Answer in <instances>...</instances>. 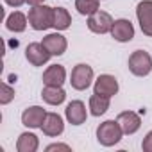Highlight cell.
<instances>
[{"label":"cell","instance_id":"cell-1","mask_svg":"<svg viewBox=\"0 0 152 152\" xmlns=\"http://www.w3.org/2000/svg\"><path fill=\"white\" fill-rule=\"evenodd\" d=\"M29 23L34 31H47L48 27H54V7L34 6L29 11Z\"/></svg>","mask_w":152,"mask_h":152},{"label":"cell","instance_id":"cell-2","mask_svg":"<svg viewBox=\"0 0 152 152\" xmlns=\"http://www.w3.org/2000/svg\"><path fill=\"white\" fill-rule=\"evenodd\" d=\"M122 134H124V131H122L120 124L115 120H106L97 129V140L104 147H111V145L118 143L122 140Z\"/></svg>","mask_w":152,"mask_h":152},{"label":"cell","instance_id":"cell-3","mask_svg":"<svg viewBox=\"0 0 152 152\" xmlns=\"http://www.w3.org/2000/svg\"><path fill=\"white\" fill-rule=\"evenodd\" d=\"M129 70L138 75V77H143V75H148L152 70V57L148 56V52L145 50H136L131 54L129 57Z\"/></svg>","mask_w":152,"mask_h":152},{"label":"cell","instance_id":"cell-4","mask_svg":"<svg viewBox=\"0 0 152 152\" xmlns=\"http://www.w3.org/2000/svg\"><path fill=\"white\" fill-rule=\"evenodd\" d=\"M91 81H93V70H91V66H88V64H77L72 70V81L70 83H72V86L75 90L83 91V90L90 88Z\"/></svg>","mask_w":152,"mask_h":152},{"label":"cell","instance_id":"cell-5","mask_svg":"<svg viewBox=\"0 0 152 152\" xmlns=\"http://www.w3.org/2000/svg\"><path fill=\"white\" fill-rule=\"evenodd\" d=\"M113 18L109 13L106 11H95L93 15H90L88 18V27L91 32H97V34H106L107 31H111L113 27Z\"/></svg>","mask_w":152,"mask_h":152},{"label":"cell","instance_id":"cell-6","mask_svg":"<svg viewBox=\"0 0 152 152\" xmlns=\"http://www.w3.org/2000/svg\"><path fill=\"white\" fill-rule=\"evenodd\" d=\"M136 16L141 27V32L152 36V0H143L136 7Z\"/></svg>","mask_w":152,"mask_h":152},{"label":"cell","instance_id":"cell-7","mask_svg":"<svg viewBox=\"0 0 152 152\" xmlns=\"http://www.w3.org/2000/svg\"><path fill=\"white\" fill-rule=\"evenodd\" d=\"M25 56H27V59H29L31 64L41 66V64H45V63L50 59L52 54L48 52V48H47L43 43H31V45L27 47V50H25Z\"/></svg>","mask_w":152,"mask_h":152},{"label":"cell","instance_id":"cell-8","mask_svg":"<svg viewBox=\"0 0 152 152\" xmlns=\"http://www.w3.org/2000/svg\"><path fill=\"white\" fill-rule=\"evenodd\" d=\"M118 91V83L113 75H100V77L95 81V93L102 95V97H113Z\"/></svg>","mask_w":152,"mask_h":152},{"label":"cell","instance_id":"cell-9","mask_svg":"<svg viewBox=\"0 0 152 152\" xmlns=\"http://www.w3.org/2000/svg\"><path fill=\"white\" fill-rule=\"evenodd\" d=\"M111 34H113V38L116 39V41H122V43H125V41H131L132 38H134V27H132V23L129 22V20H116L115 23H113V27H111Z\"/></svg>","mask_w":152,"mask_h":152},{"label":"cell","instance_id":"cell-10","mask_svg":"<svg viewBox=\"0 0 152 152\" xmlns=\"http://www.w3.org/2000/svg\"><path fill=\"white\" fill-rule=\"evenodd\" d=\"M45 116H47V113H45L43 107L32 106V107H29V109L23 111V115H22V124L27 125V127H31V129H36V127H41Z\"/></svg>","mask_w":152,"mask_h":152},{"label":"cell","instance_id":"cell-11","mask_svg":"<svg viewBox=\"0 0 152 152\" xmlns=\"http://www.w3.org/2000/svg\"><path fill=\"white\" fill-rule=\"evenodd\" d=\"M66 118L72 125H81L86 122V107L81 100H73L66 106Z\"/></svg>","mask_w":152,"mask_h":152},{"label":"cell","instance_id":"cell-12","mask_svg":"<svg viewBox=\"0 0 152 152\" xmlns=\"http://www.w3.org/2000/svg\"><path fill=\"white\" fill-rule=\"evenodd\" d=\"M116 122L120 124V127H122V131H124L125 134H134V132L140 129V125H141L140 116H138L136 113H132V111H124V113H120L118 118H116Z\"/></svg>","mask_w":152,"mask_h":152},{"label":"cell","instance_id":"cell-13","mask_svg":"<svg viewBox=\"0 0 152 152\" xmlns=\"http://www.w3.org/2000/svg\"><path fill=\"white\" fill-rule=\"evenodd\" d=\"M64 129V124H63V118L56 113H47L43 124H41V131L47 134V136H59Z\"/></svg>","mask_w":152,"mask_h":152},{"label":"cell","instance_id":"cell-14","mask_svg":"<svg viewBox=\"0 0 152 152\" xmlns=\"http://www.w3.org/2000/svg\"><path fill=\"white\" fill-rule=\"evenodd\" d=\"M64 79H66V72L61 64H52L43 73V83L47 86H63Z\"/></svg>","mask_w":152,"mask_h":152},{"label":"cell","instance_id":"cell-15","mask_svg":"<svg viewBox=\"0 0 152 152\" xmlns=\"http://www.w3.org/2000/svg\"><path fill=\"white\" fill-rule=\"evenodd\" d=\"M43 45L48 48V52L52 56H61L66 50V38L57 34V32L56 34H48V36L43 38Z\"/></svg>","mask_w":152,"mask_h":152},{"label":"cell","instance_id":"cell-16","mask_svg":"<svg viewBox=\"0 0 152 152\" xmlns=\"http://www.w3.org/2000/svg\"><path fill=\"white\" fill-rule=\"evenodd\" d=\"M41 97L47 104L50 106H59L64 99H66V93L61 90V86H47L43 91H41Z\"/></svg>","mask_w":152,"mask_h":152},{"label":"cell","instance_id":"cell-17","mask_svg":"<svg viewBox=\"0 0 152 152\" xmlns=\"http://www.w3.org/2000/svg\"><path fill=\"white\" fill-rule=\"evenodd\" d=\"M38 145H39V141H38L36 134H32V132H23V134H20V138H18L16 148H18V152H36V150H38Z\"/></svg>","mask_w":152,"mask_h":152},{"label":"cell","instance_id":"cell-18","mask_svg":"<svg viewBox=\"0 0 152 152\" xmlns=\"http://www.w3.org/2000/svg\"><path fill=\"white\" fill-rule=\"evenodd\" d=\"M6 27H7L9 31H13V32H22V31H25V27H27V18H25V15L20 13V11L11 13V15L7 16V20H6Z\"/></svg>","mask_w":152,"mask_h":152},{"label":"cell","instance_id":"cell-19","mask_svg":"<svg viewBox=\"0 0 152 152\" xmlns=\"http://www.w3.org/2000/svg\"><path fill=\"white\" fill-rule=\"evenodd\" d=\"M109 107V99L107 97H102V95H93L90 99V109H91V115L93 116H100L107 111Z\"/></svg>","mask_w":152,"mask_h":152},{"label":"cell","instance_id":"cell-20","mask_svg":"<svg viewBox=\"0 0 152 152\" xmlns=\"http://www.w3.org/2000/svg\"><path fill=\"white\" fill-rule=\"evenodd\" d=\"M70 23H72V16H70V13H68L64 7H57V9H54V27H56L57 31H64V29H68Z\"/></svg>","mask_w":152,"mask_h":152},{"label":"cell","instance_id":"cell-21","mask_svg":"<svg viewBox=\"0 0 152 152\" xmlns=\"http://www.w3.org/2000/svg\"><path fill=\"white\" fill-rule=\"evenodd\" d=\"M75 9L81 15H93L99 11V0H75Z\"/></svg>","mask_w":152,"mask_h":152},{"label":"cell","instance_id":"cell-22","mask_svg":"<svg viewBox=\"0 0 152 152\" xmlns=\"http://www.w3.org/2000/svg\"><path fill=\"white\" fill-rule=\"evenodd\" d=\"M0 90H2V95H0V104H9L15 99V90L9 88L6 83L0 84Z\"/></svg>","mask_w":152,"mask_h":152},{"label":"cell","instance_id":"cell-23","mask_svg":"<svg viewBox=\"0 0 152 152\" xmlns=\"http://www.w3.org/2000/svg\"><path fill=\"white\" fill-rule=\"evenodd\" d=\"M141 147H143V150H145V152H152V131L145 136V140H143Z\"/></svg>","mask_w":152,"mask_h":152},{"label":"cell","instance_id":"cell-24","mask_svg":"<svg viewBox=\"0 0 152 152\" xmlns=\"http://www.w3.org/2000/svg\"><path fill=\"white\" fill-rule=\"evenodd\" d=\"M52 150H64V152H68L70 147L68 145H61V143H52V145L47 147V152H52Z\"/></svg>","mask_w":152,"mask_h":152},{"label":"cell","instance_id":"cell-25","mask_svg":"<svg viewBox=\"0 0 152 152\" xmlns=\"http://www.w3.org/2000/svg\"><path fill=\"white\" fill-rule=\"evenodd\" d=\"M23 2H27V0H6V4H9V6H13V7H20Z\"/></svg>","mask_w":152,"mask_h":152},{"label":"cell","instance_id":"cell-26","mask_svg":"<svg viewBox=\"0 0 152 152\" xmlns=\"http://www.w3.org/2000/svg\"><path fill=\"white\" fill-rule=\"evenodd\" d=\"M27 2H29L31 6H39V4L43 2V0H27Z\"/></svg>","mask_w":152,"mask_h":152}]
</instances>
